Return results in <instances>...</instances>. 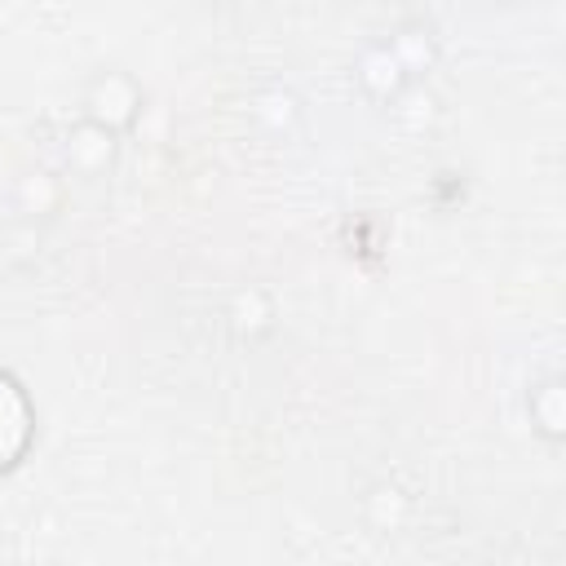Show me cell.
Masks as SVG:
<instances>
[{
    "label": "cell",
    "instance_id": "cell-1",
    "mask_svg": "<svg viewBox=\"0 0 566 566\" xmlns=\"http://www.w3.org/2000/svg\"><path fill=\"white\" fill-rule=\"evenodd\" d=\"M27 442V407L9 380H0V469L22 451Z\"/></svg>",
    "mask_w": 566,
    "mask_h": 566
}]
</instances>
